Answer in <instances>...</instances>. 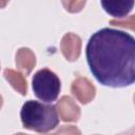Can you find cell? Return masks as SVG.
Instances as JSON below:
<instances>
[{
  "label": "cell",
  "instance_id": "1",
  "mask_svg": "<svg viewBox=\"0 0 135 135\" xmlns=\"http://www.w3.org/2000/svg\"><path fill=\"white\" fill-rule=\"evenodd\" d=\"M91 73L104 86L124 88L135 81V40L110 27L94 33L85 49Z\"/></svg>",
  "mask_w": 135,
  "mask_h": 135
},
{
  "label": "cell",
  "instance_id": "2",
  "mask_svg": "<svg viewBox=\"0 0 135 135\" xmlns=\"http://www.w3.org/2000/svg\"><path fill=\"white\" fill-rule=\"evenodd\" d=\"M20 118L24 129L37 133L51 132L59 123L56 107L36 100L25 101L20 111Z\"/></svg>",
  "mask_w": 135,
  "mask_h": 135
},
{
  "label": "cell",
  "instance_id": "3",
  "mask_svg": "<svg viewBox=\"0 0 135 135\" xmlns=\"http://www.w3.org/2000/svg\"><path fill=\"white\" fill-rule=\"evenodd\" d=\"M32 86L37 98L44 102H52L59 96L61 82L53 71L45 68L35 73L32 79Z\"/></svg>",
  "mask_w": 135,
  "mask_h": 135
},
{
  "label": "cell",
  "instance_id": "4",
  "mask_svg": "<svg viewBox=\"0 0 135 135\" xmlns=\"http://www.w3.org/2000/svg\"><path fill=\"white\" fill-rule=\"evenodd\" d=\"M72 95L82 104L91 102L96 95V88L90 79L85 77H77L71 85Z\"/></svg>",
  "mask_w": 135,
  "mask_h": 135
},
{
  "label": "cell",
  "instance_id": "5",
  "mask_svg": "<svg viewBox=\"0 0 135 135\" xmlns=\"http://www.w3.org/2000/svg\"><path fill=\"white\" fill-rule=\"evenodd\" d=\"M56 110L62 121L76 122L81 116L80 108L70 96H62L56 104Z\"/></svg>",
  "mask_w": 135,
  "mask_h": 135
},
{
  "label": "cell",
  "instance_id": "6",
  "mask_svg": "<svg viewBox=\"0 0 135 135\" xmlns=\"http://www.w3.org/2000/svg\"><path fill=\"white\" fill-rule=\"evenodd\" d=\"M81 38L74 33H66L60 42V50L68 61H76L81 53Z\"/></svg>",
  "mask_w": 135,
  "mask_h": 135
},
{
  "label": "cell",
  "instance_id": "7",
  "mask_svg": "<svg viewBox=\"0 0 135 135\" xmlns=\"http://www.w3.org/2000/svg\"><path fill=\"white\" fill-rule=\"evenodd\" d=\"M100 3L105 13L117 19L124 18L134 6V0H100Z\"/></svg>",
  "mask_w": 135,
  "mask_h": 135
},
{
  "label": "cell",
  "instance_id": "8",
  "mask_svg": "<svg viewBox=\"0 0 135 135\" xmlns=\"http://www.w3.org/2000/svg\"><path fill=\"white\" fill-rule=\"evenodd\" d=\"M16 66L22 74L30 75L36 65V56L28 47H20L16 53Z\"/></svg>",
  "mask_w": 135,
  "mask_h": 135
},
{
  "label": "cell",
  "instance_id": "9",
  "mask_svg": "<svg viewBox=\"0 0 135 135\" xmlns=\"http://www.w3.org/2000/svg\"><path fill=\"white\" fill-rule=\"evenodd\" d=\"M3 76L13 86V89L19 94H21L22 96H25L27 94V81L22 73L12 69H5L3 72Z\"/></svg>",
  "mask_w": 135,
  "mask_h": 135
},
{
  "label": "cell",
  "instance_id": "10",
  "mask_svg": "<svg viewBox=\"0 0 135 135\" xmlns=\"http://www.w3.org/2000/svg\"><path fill=\"white\" fill-rule=\"evenodd\" d=\"M61 2L66 12L75 14L82 11L86 3V0H61Z\"/></svg>",
  "mask_w": 135,
  "mask_h": 135
},
{
  "label": "cell",
  "instance_id": "11",
  "mask_svg": "<svg viewBox=\"0 0 135 135\" xmlns=\"http://www.w3.org/2000/svg\"><path fill=\"white\" fill-rule=\"evenodd\" d=\"M8 1L9 0H0V8H4L7 5Z\"/></svg>",
  "mask_w": 135,
  "mask_h": 135
},
{
  "label": "cell",
  "instance_id": "12",
  "mask_svg": "<svg viewBox=\"0 0 135 135\" xmlns=\"http://www.w3.org/2000/svg\"><path fill=\"white\" fill-rule=\"evenodd\" d=\"M2 104H3V98H2V96L0 95V110H1V108H2Z\"/></svg>",
  "mask_w": 135,
  "mask_h": 135
}]
</instances>
